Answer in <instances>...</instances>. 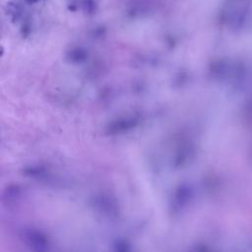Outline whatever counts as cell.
Masks as SVG:
<instances>
[{"instance_id": "3", "label": "cell", "mask_w": 252, "mask_h": 252, "mask_svg": "<svg viewBox=\"0 0 252 252\" xmlns=\"http://www.w3.org/2000/svg\"><path fill=\"white\" fill-rule=\"evenodd\" d=\"M28 3H30V4H33V3H36V2H38V1H40V0H26Z\"/></svg>"}, {"instance_id": "1", "label": "cell", "mask_w": 252, "mask_h": 252, "mask_svg": "<svg viewBox=\"0 0 252 252\" xmlns=\"http://www.w3.org/2000/svg\"><path fill=\"white\" fill-rule=\"evenodd\" d=\"M5 12H6V15L9 17V19L12 22L18 21L22 15L21 6L18 3L13 2V1H9L6 3Z\"/></svg>"}, {"instance_id": "2", "label": "cell", "mask_w": 252, "mask_h": 252, "mask_svg": "<svg viewBox=\"0 0 252 252\" xmlns=\"http://www.w3.org/2000/svg\"><path fill=\"white\" fill-rule=\"evenodd\" d=\"M84 8L88 13H94L95 8L94 0H84Z\"/></svg>"}]
</instances>
